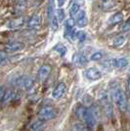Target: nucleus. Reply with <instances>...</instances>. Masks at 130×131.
<instances>
[{
	"mask_svg": "<svg viewBox=\"0 0 130 131\" xmlns=\"http://www.w3.org/2000/svg\"><path fill=\"white\" fill-rule=\"evenodd\" d=\"M74 22L75 24L77 25V27H84L87 26V24H88V20H87V16H86V13L85 11H81L79 12L76 17L74 18Z\"/></svg>",
	"mask_w": 130,
	"mask_h": 131,
	"instance_id": "12",
	"label": "nucleus"
},
{
	"mask_svg": "<svg viewBox=\"0 0 130 131\" xmlns=\"http://www.w3.org/2000/svg\"><path fill=\"white\" fill-rule=\"evenodd\" d=\"M86 33L84 32V31H82V30H78L77 32H76V37L80 42H83V41H85L86 40Z\"/></svg>",
	"mask_w": 130,
	"mask_h": 131,
	"instance_id": "23",
	"label": "nucleus"
},
{
	"mask_svg": "<svg viewBox=\"0 0 130 131\" xmlns=\"http://www.w3.org/2000/svg\"><path fill=\"white\" fill-rule=\"evenodd\" d=\"M76 115L84 122V125L86 126L88 130H95L96 125H97V119L95 118L91 110L84 107V106H79L76 109Z\"/></svg>",
	"mask_w": 130,
	"mask_h": 131,
	"instance_id": "1",
	"label": "nucleus"
},
{
	"mask_svg": "<svg viewBox=\"0 0 130 131\" xmlns=\"http://www.w3.org/2000/svg\"><path fill=\"white\" fill-rule=\"evenodd\" d=\"M56 16H57V19H58V22L62 23L64 21V19H65V12H64V10L62 8H59L58 11H57Z\"/></svg>",
	"mask_w": 130,
	"mask_h": 131,
	"instance_id": "22",
	"label": "nucleus"
},
{
	"mask_svg": "<svg viewBox=\"0 0 130 131\" xmlns=\"http://www.w3.org/2000/svg\"><path fill=\"white\" fill-rule=\"evenodd\" d=\"M13 84L17 87L23 88L25 90H31L34 86V79L28 75H19L18 77L14 78Z\"/></svg>",
	"mask_w": 130,
	"mask_h": 131,
	"instance_id": "3",
	"label": "nucleus"
},
{
	"mask_svg": "<svg viewBox=\"0 0 130 131\" xmlns=\"http://www.w3.org/2000/svg\"><path fill=\"white\" fill-rule=\"evenodd\" d=\"M66 92H67V85L64 82H60L57 84V86L52 92V97L56 100H60L65 96Z\"/></svg>",
	"mask_w": 130,
	"mask_h": 131,
	"instance_id": "7",
	"label": "nucleus"
},
{
	"mask_svg": "<svg viewBox=\"0 0 130 131\" xmlns=\"http://www.w3.org/2000/svg\"><path fill=\"white\" fill-rule=\"evenodd\" d=\"M128 66V60L125 58H118V59H113V67L117 69H122Z\"/></svg>",
	"mask_w": 130,
	"mask_h": 131,
	"instance_id": "16",
	"label": "nucleus"
},
{
	"mask_svg": "<svg viewBox=\"0 0 130 131\" xmlns=\"http://www.w3.org/2000/svg\"><path fill=\"white\" fill-rule=\"evenodd\" d=\"M74 128H75V131H89L86 126L83 124H75Z\"/></svg>",
	"mask_w": 130,
	"mask_h": 131,
	"instance_id": "25",
	"label": "nucleus"
},
{
	"mask_svg": "<svg viewBox=\"0 0 130 131\" xmlns=\"http://www.w3.org/2000/svg\"><path fill=\"white\" fill-rule=\"evenodd\" d=\"M58 115V112L57 110L55 109L54 107L52 106H44L42 107L39 113H38V116H39V119L42 120V121H48V120H52L56 118Z\"/></svg>",
	"mask_w": 130,
	"mask_h": 131,
	"instance_id": "4",
	"label": "nucleus"
},
{
	"mask_svg": "<svg viewBox=\"0 0 130 131\" xmlns=\"http://www.w3.org/2000/svg\"><path fill=\"white\" fill-rule=\"evenodd\" d=\"M41 22H42V19H41V16L40 15H32L30 17L27 22V27L31 28V29H37L41 27Z\"/></svg>",
	"mask_w": 130,
	"mask_h": 131,
	"instance_id": "9",
	"label": "nucleus"
},
{
	"mask_svg": "<svg viewBox=\"0 0 130 131\" xmlns=\"http://www.w3.org/2000/svg\"><path fill=\"white\" fill-rule=\"evenodd\" d=\"M125 41H126V38H125L124 35H122V34H119L117 36H115L113 40V44H114V47H120V46H122L123 44L125 43Z\"/></svg>",
	"mask_w": 130,
	"mask_h": 131,
	"instance_id": "18",
	"label": "nucleus"
},
{
	"mask_svg": "<svg viewBox=\"0 0 130 131\" xmlns=\"http://www.w3.org/2000/svg\"><path fill=\"white\" fill-rule=\"evenodd\" d=\"M127 89H128V92L130 94V77H128V79H127Z\"/></svg>",
	"mask_w": 130,
	"mask_h": 131,
	"instance_id": "29",
	"label": "nucleus"
},
{
	"mask_svg": "<svg viewBox=\"0 0 130 131\" xmlns=\"http://www.w3.org/2000/svg\"><path fill=\"white\" fill-rule=\"evenodd\" d=\"M66 1H67V0H57V3H58V7H59V8H62V7L64 6V4L66 3Z\"/></svg>",
	"mask_w": 130,
	"mask_h": 131,
	"instance_id": "28",
	"label": "nucleus"
},
{
	"mask_svg": "<svg viewBox=\"0 0 130 131\" xmlns=\"http://www.w3.org/2000/svg\"><path fill=\"white\" fill-rule=\"evenodd\" d=\"M100 102L102 105L105 114L107 115V117H109L110 119H112L114 117V107L113 104L111 102V99L109 97V95L107 93H103L100 97Z\"/></svg>",
	"mask_w": 130,
	"mask_h": 131,
	"instance_id": "5",
	"label": "nucleus"
},
{
	"mask_svg": "<svg viewBox=\"0 0 130 131\" xmlns=\"http://www.w3.org/2000/svg\"><path fill=\"white\" fill-rule=\"evenodd\" d=\"M80 11H81V9H80V5H79L78 3L72 4V6L71 7V9H70V16H71V19L74 20V18L76 17V15Z\"/></svg>",
	"mask_w": 130,
	"mask_h": 131,
	"instance_id": "17",
	"label": "nucleus"
},
{
	"mask_svg": "<svg viewBox=\"0 0 130 131\" xmlns=\"http://www.w3.org/2000/svg\"><path fill=\"white\" fill-rule=\"evenodd\" d=\"M51 71H52V67L51 66L47 65V64L42 65L38 70V79L42 82L45 81L50 75Z\"/></svg>",
	"mask_w": 130,
	"mask_h": 131,
	"instance_id": "8",
	"label": "nucleus"
},
{
	"mask_svg": "<svg viewBox=\"0 0 130 131\" xmlns=\"http://www.w3.org/2000/svg\"><path fill=\"white\" fill-rule=\"evenodd\" d=\"M75 29V22H74V20H72V19H68L65 23V35L67 36H70V34H71L73 30Z\"/></svg>",
	"mask_w": 130,
	"mask_h": 131,
	"instance_id": "14",
	"label": "nucleus"
},
{
	"mask_svg": "<svg viewBox=\"0 0 130 131\" xmlns=\"http://www.w3.org/2000/svg\"><path fill=\"white\" fill-rule=\"evenodd\" d=\"M5 88L4 86H0V102H1V100L3 98V96H4V94H5Z\"/></svg>",
	"mask_w": 130,
	"mask_h": 131,
	"instance_id": "26",
	"label": "nucleus"
},
{
	"mask_svg": "<svg viewBox=\"0 0 130 131\" xmlns=\"http://www.w3.org/2000/svg\"><path fill=\"white\" fill-rule=\"evenodd\" d=\"M104 53L102 51H98V52H95V53H93L91 55V57H90V60L91 61H94V62H99V61H101L102 59L104 58Z\"/></svg>",
	"mask_w": 130,
	"mask_h": 131,
	"instance_id": "20",
	"label": "nucleus"
},
{
	"mask_svg": "<svg viewBox=\"0 0 130 131\" xmlns=\"http://www.w3.org/2000/svg\"><path fill=\"white\" fill-rule=\"evenodd\" d=\"M6 50L8 52H11V53H15V52H20L25 48V44L21 42V41H12L9 42L5 45Z\"/></svg>",
	"mask_w": 130,
	"mask_h": 131,
	"instance_id": "10",
	"label": "nucleus"
},
{
	"mask_svg": "<svg viewBox=\"0 0 130 131\" xmlns=\"http://www.w3.org/2000/svg\"><path fill=\"white\" fill-rule=\"evenodd\" d=\"M112 96H113V99L114 100L119 111L121 113L126 112L128 102H127V97H126V94L124 93V91L118 86L113 87L112 88Z\"/></svg>",
	"mask_w": 130,
	"mask_h": 131,
	"instance_id": "2",
	"label": "nucleus"
},
{
	"mask_svg": "<svg viewBox=\"0 0 130 131\" xmlns=\"http://www.w3.org/2000/svg\"><path fill=\"white\" fill-rule=\"evenodd\" d=\"M122 29H123V30H128V29H130V20H128L127 23L124 24V26H123V27H122Z\"/></svg>",
	"mask_w": 130,
	"mask_h": 131,
	"instance_id": "27",
	"label": "nucleus"
},
{
	"mask_svg": "<svg viewBox=\"0 0 130 131\" xmlns=\"http://www.w3.org/2000/svg\"><path fill=\"white\" fill-rule=\"evenodd\" d=\"M122 21H123V14L121 12H117V13H114V15L110 18L109 24L111 26H115V25L122 23Z\"/></svg>",
	"mask_w": 130,
	"mask_h": 131,
	"instance_id": "15",
	"label": "nucleus"
},
{
	"mask_svg": "<svg viewBox=\"0 0 130 131\" xmlns=\"http://www.w3.org/2000/svg\"><path fill=\"white\" fill-rule=\"evenodd\" d=\"M7 61H8V55L3 51H0V67L6 64Z\"/></svg>",
	"mask_w": 130,
	"mask_h": 131,
	"instance_id": "24",
	"label": "nucleus"
},
{
	"mask_svg": "<svg viewBox=\"0 0 130 131\" xmlns=\"http://www.w3.org/2000/svg\"><path fill=\"white\" fill-rule=\"evenodd\" d=\"M74 58H76V63L77 64H79L80 66H86L87 63H88V59H87V56L86 54H74L73 56Z\"/></svg>",
	"mask_w": 130,
	"mask_h": 131,
	"instance_id": "19",
	"label": "nucleus"
},
{
	"mask_svg": "<svg viewBox=\"0 0 130 131\" xmlns=\"http://www.w3.org/2000/svg\"><path fill=\"white\" fill-rule=\"evenodd\" d=\"M25 24H26L25 18L24 17H18V18L10 20L8 22V24H7V27H9V28H11V29H16V28L22 27Z\"/></svg>",
	"mask_w": 130,
	"mask_h": 131,
	"instance_id": "11",
	"label": "nucleus"
},
{
	"mask_svg": "<svg viewBox=\"0 0 130 131\" xmlns=\"http://www.w3.org/2000/svg\"><path fill=\"white\" fill-rule=\"evenodd\" d=\"M26 1H27V0H19V2H20V3H22V2H26Z\"/></svg>",
	"mask_w": 130,
	"mask_h": 131,
	"instance_id": "30",
	"label": "nucleus"
},
{
	"mask_svg": "<svg viewBox=\"0 0 130 131\" xmlns=\"http://www.w3.org/2000/svg\"><path fill=\"white\" fill-rule=\"evenodd\" d=\"M54 50L57 51L62 57H64L66 55V53H67V48H66L63 44H58V45H56L54 47Z\"/></svg>",
	"mask_w": 130,
	"mask_h": 131,
	"instance_id": "21",
	"label": "nucleus"
},
{
	"mask_svg": "<svg viewBox=\"0 0 130 131\" xmlns=\"http://www.w3.org/2000/svg\"><path fill=\"white\" fill-rule=\"evenodd\" d=\"M84 75L89 80H93V81L94 80H99L103 77L101 71H99L97 68H89V69H87L85 72H84Z\"/></svg>",
	"mask_w": 130,
	"mask_h": 131,
	"instance_id": "6",
	"label": "nucleus"
},
{
	"mask_svg": "<svg viewBox=\"0 0 130 131\" xmlns=\"http://www.w3.org/2000/svg\"><path fill=\"white\" fill-rule=\"evenodd\" d=\"M17 97V94L16 92L14 91V90H6L5 91V94H4V96H3V98L1 100V104L3 105V106H6V105L10 104L12 103Z\"/></svg>",
	"mask_w": 130,
	"mask_h": 131,
	"instance_id": "13",
	"label": "nucleus"
}]
</instances>
